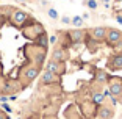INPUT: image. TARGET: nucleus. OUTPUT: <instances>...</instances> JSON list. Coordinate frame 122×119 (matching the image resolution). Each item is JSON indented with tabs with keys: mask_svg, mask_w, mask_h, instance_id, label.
<instances>
[{
	"mask_svg": "<svg viewBox=\"0 0 122 119\" xmlns=\"http://www.w3.org/2000/svg\"><path fill=\"white\" fill-rule=\"evenodd\" d=\"M41 80H42L46 85H52V83L58 82V77H56V74H53V72H50V71L46 69L42 72V75H41Z\"/></svg>",
	"mask_w": 122,
	"mask_h": 119,
	"instance_id": "obj_3",
	"label": "nucleus"
},
{
	"mask_svg": "<svg viewBox=\"0 0 122 119\" xmlns=\"http://www.w3.org/2000/svg\"><path fill=\"white\" fill-rule=\"evenodd\" d=\"M117 2H121V0H117Z\"/></svg>",
	"mask_w": 122,
	"mask_h": 119,
	"instance_id": "obj_26",
	"label": "nucleus"
},
{
	"mask_svg": "<svg viewBox=\"0 0 122 119\" xmlns=\"http://www.w3.org/2000/svg\"><path fill=\"white\" fill-rule=\"evenodd\" d=\"M108 39V42L110 44H117L119 41H121V38H122V33L119 31V30H108L107 31V36H105Z\"/></svg>",
	"mask_w": 122,
	"mask_h": 119,
	"instance_id": "obj_1",
	"label": "nucleus"
},
{
	"mask_svg": "<svg viewBox=\"0 0 122 119\" xmlns=\"http://www.w3.org/2000/svg\"><path fill=\"white\" fill-rule=\"evenodd\" d=\"M103 94L102 93H92V102L94 103H102L103 102Z\"/></svg>",
	"mask_w": 122,
	"mask_h": 119,
	"instance_id": "obj_13",
	"label": "nucleus"
},
{
	"mask_svg": "<svg viewBox=\"0 0 122 119\" xmlns=\"http://www.w3.org/2000/svg\"><path fill=\"white\" fill-rule=\"evenodd\" d=\"M110 93H111V96H119V94H122V83H121V80H116V82H113L111 83V86H110Z\"/></svg>",
	"mask_w": 122,
	"mask_h": 119,
	"instance_id": "obj_5",
	"label": "nucleus"
},
{
	"mask_svg": "<svg viewBox=\"0 0 122 119\" xmlns=\"http://www.w3.org/2000/svg\"><path fill=\"white\" fill-rule=\"evenodd\" d=\"M103 2H105V3H108V2H110V0H103Z\"/></svg>",
	"mask_w": 122,
	"mask_h": 119,
	"instance_id": "obj_25",
	"label": "nucleus"
},
{
	"mask_svg": "<svg viewBox=\"0 0 122 119\" xmlns=\"http://www.w3.org/2000/svg\"><path fill=\"white\" fill-rule=\"evenodd\" d=\"M71 24L74 27H77V28H80V27L83 25V19H81V16H74V17L71 19Z\"/></svg>",
	"mask_w": 122,
	"mask_h": 119,
	"instance_id": "obj_12",
	"label": "nucleus"
},
{
	"mask_svg": "<svg viewBox=\"0 0 122 119\" xmlns=\"http://www.w3.org/2000/svg\"><path fill=\"white\" fill-rule=\"evenodd\" d=\"M102 94H103V97H111V93H110V88H107V89H105V91H103Z\"/></svg>",
	"mask_w": 122,
	"mask_h": 119,
	"instance_id": "obj_19",
	"label": "nucleus"
},
{
	"mask_svg": "<svg viewBox=\"0 0 122 119\" xmlns=\"http://www.w3.org/2000/svg\"><path fill=\"white\" fill-rule=\"evenodd\" d=\"M107 78H108V75L105 72H97V75H96V82H99V83H102V82H107Z\"/></svg>",
	"mask_w": 122,
	"mask_h": 119,
	"instance_id": "obj_14",
	"label": "nucleus"
},
{
	"mask_svg": "<svg viewBox=\"0 0 122 119\" xmlns=\"http://www.w3.org/2000/svg\"><path fill=\"white\" fill-rule=\"evenodd\" d=\"M49 16H50L52 19H58V11L53 10V8H50V10H49Z\"/></svg>",
	"mask_w": 122,
	"mask_h": 119,
	"instance_id": "obj_17",
	"label": "nucleus"
},
{
	"mask_svg": "<svg viewBox=\"0 0 122 119\" xmlns=\"http://www.w3.org/2000/svg\"><path fill=\"white\" fill-rule=\"evenodd\" d=\"M99 116H100V119H110L113 116V111L110 108H107V107H103V108H100V111H99Z\"/></svg>",
	"mask_w": 122,
	"mask_h": 119,
	"instance_id": "obj_9",
	"label": "nucleus"
},
{
	"mask_svg": "<svg viewBox=\"0 0 122 119\" xmlns=\"http://www.w3.org/2000/svg\"><path fill=\"white\" fill-rule=\"evenodd\" d=\"M81 38H83V31L81 30H74V31H71V39L74 41V42L81 41Z\"/></svg>",
	"mask_w": 122,
	"mask_h": 119,
	"instance_id": "obj_10",
	"label": "nucleus"
},
{
	"mask_svg": "<svg viewBox=\"0 0 122 119\" xmlns=\"http://www.w3.org/2000/svg\"><path fill=\"white\" fill-rule=\"evenodd\" d=\"M91 36H92L94 41L105 39V36H107V28H103V27H96L94 30H91Z\"/></svg>",
	"mask_w": 122,
	"mask_h": 119,
	"instance_id": "obj_2",
	"label": "nucleus"
},
{
	"mask_svg": "<svg viewBox=\"0 0 122 119\" xmlns=\"http://www.w3.org/2000/svg\"><path fill=\"white\" fill-rule=\"evenodd\" d=\"M0 100H2V102H6V100H8V97H5V96H2V97H0Z\"/></svg>",
	"mask_w": 122,
	"mask_h": 119,
	"instance_id": "obj_22",
	"label": "nucleus"
},
{
	"mask_svg": "<svg viewBox=\"0 0 122 119\" xmlns=\"http://www.w3.org/2000/svg\"><path fill=\"white\" fill-rule=\"evenodd\" d=\"M38 74H39V69L38 67H28L25 71V77H27V80H33V78H36L38 77Z\"/></svg>",
	"mask_w": 122,
	"mask_h": 119,
	"instance_id": "obj_7",
	"label": "nucleus"
},
{
	"mask_svg": "<svg viewBox=\"0 0 122 119\" xmlns=\"http://www.w3.org/2000/svg\"><path fill=\"white\" fill-rule=\"evenodd\" d=\"M2 108H3L5 111H8V113L11 111V107H10V105H6V103H3V105H2Z\"/></svg>",
	"mask_w": 122,
	"mask_h": 119,
	"instance_id": "obj_20",
	"label": "nucleus"
},
{
	"mask_svg": "<svg viewBox=\"0 0 122 119\" xmlns=\"http://www.w3.org/2000/svg\"><path fill=\"white\" fill-rule=\"evenodd\" d=\"M121 57H122V53H121Z\"/></svg>",
	"mask_w": 122,
	"mask_h": 119,
	"instance_id": "obj_27",
	"label": "nucleus"
},
{
	"mask_svg": "<svg viewBox=\"0 0 122 119\" xmlns=\"http://www.w3.org/2000/svg\"><path fill=\"white\" fill-rule=\"evenodd\" d=\"M113 64H114L116 67H122V57L121 55H116V57L113 58Z\"/></svg>",
	"mask_w": 122,
	"mask_h": 119,
	"instance_id": "obj_15",
	"label": "nucleus"
},
{
	"mask_svg": "<svg viewBox=\"0 0 122 119\" xmlns=\"http://www.w3.org/2000/svg\"><path fill=\"white\" fill-rule=\"evenodd\" d=\"M47 44H49V39H47L46 33H41L39 38H38V46H41V47H44V49H46Z\"/></svg>",
	"mask_w": 122,
	"mask_h": 119,
	"instance_id": "obj_11",
	"label": "nucleus"
},
{
	"mask_svg": "<svg viewBox=\"0 0 122 119\" xmlns=\"http://www.w3.org/2000/svg\"><path fill=\"white\" fill-rule=\"evenodd\" d=\"M61 22H63L64 25H69V24H71V19H69L67 16H63V17H61Z\"/></svg>",
	"mask_w": 122,
	"mask_h": 119,
	"instance_id": "obj_18",
	"label": "nucleus"
},
{
	"mask_svg": "<svg viewBox=\"0 0 122 119\" xmlns=\"http://www.w3.org/2000/svg\"><path fill=\"white\" fill-rule=\"evenodd\" d=\"M86 5H88V8H91V10H96L97 8V2L96 0H86Z\"/></svg>",
	"mask_w": 122,
	"mask_h": 119,
	"instance_id": "obj_16",
	"label": "nucleus"
},
{
	"mask_svg": "<svg viewBox=\"0 0 122 119\" xmlns=\"http://www.w3.org/2000/svg\"><path fill=\"white\" fill-rule=\"evenodd\" d=\"M46 69H47V71H50V72H53V74H56V72H60V71H61V66H60V63H58V61L50 60V61L47 63Z\"/></svg>",
	"mask_w": 122,
	"mask_h": 119,
	"instance_id": "obj_6",
	"label": "nucleus"
},
{
	"mask_svg": "<svg viewBox=\"0 0 122 119\" xmlns=\"http://www.w3.org/2000/svg\"><path fill=\"white\" fill-rule=\"evenodd\" d=\"M0 119H8V118H6L5 114H2V113H0Z\"/></svg>",
	"mask_w": 122,
	"mask_h": 119,
	"instance_id": "obj_24",
	"label": "nucleus"
},
{
	"mask_svg": "<svg viewBox=\"0 0 122 119\" xmlns=\"http://www.w3.org/2000/svg\"><path fill=\"white\" fill-rule=\"evenodd\" d=\"M56 42V36H50L49 38V44H55Z\"/></svg>",
	"mask_w": 122,
	"mask_h": 119,
	"instance_id": "obj_21",
	"label": "nucleus"
},
{
	"mask_svg": "<svg viewBox=\"0 0 122 119\" xmlns=\"http://www.w3.org/2000/svg\"><path fill=\"white\" fill-rule=\"evenodd\" d=\"M11 19H13V22H14L16 25H22L24 22L27 21V14L24 13V11H14L13 13V16H11Z\"/></svg>",
	"mask_w": 122,
	"mask_h": 119,
	"instance_id": "obj_4",
	"label": "nucleus"
},
{
	"mask_svg": "<svg viewBox=\"0 0 122 119\" xmlns=\"http://www.w3.org/2000/svg\"><path fill=\"white\" fill-rule=\"evenodd\" d=\"M117 22H119V24L122 25V17H121V16H117Z\"/></svg>",
	"mask_w": 122,
	"mask_h": 119,
	"instance_id": "obj_23",
	"label": "nucleus"
},
{
	"mask_svg": "<svg viewBox=\"0 0 122 119\" xmlns=\"http://www.w3.org/2000/svg\"><path fill=\"white\" fill-rule=\"evenodd\" d=\"M64 58H66L64 50H61V49H56V50L53 52V60H55V61L61 63V61H64Z\"/></svg>",
	"mask_w": 122,
	"mask_h": 119,
	"instance_id": "obj_8",
	"label": "nucleus"
}]
</instances>
